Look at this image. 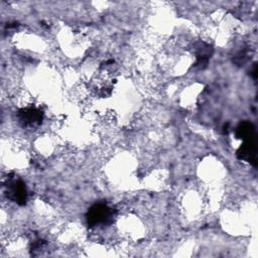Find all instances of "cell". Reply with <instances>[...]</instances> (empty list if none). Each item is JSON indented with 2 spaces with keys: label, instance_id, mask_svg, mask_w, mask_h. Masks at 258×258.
Returning <instances> with one entry per match:
<instances>
[{
  "label": "cell",
  "instance_id": "1",
  "mask_svg": "<svg viewBox=\"0 0 258 258\" xmlns=\"http://www.w3.org/2000/svg\"><path fill=\"white\" fill-rule=\"evenodd\" d=\"M112 212L111 209H109L106 205H95L92 207L88 213L87 219L88 223L92 226L100 225V224H106L111 219Z\"/></svg>",
  "mask_w": 258,
  "mask_h": 258
},
{
  "label": "cell",
  "instance_id": "3",
  "mask_svg": "<svg viewBox=\"0 0 258 258\" xmlns=\"http://www.w3.org/2000/svg\"><path fill=\"white\" fill-rule=\"evenodd\" d=\"M20 121L23 122L24 125L32 126L37 125L42 120V112L36 108H25L20 111L19 114Z\"/></svg>",
  "mask_w": 258,
  "mask_h": 258
},
{
  "label": "cell",
  "instance_id": "2",
  "mask_svg": "<svg viewBox=\"0 0 258 258\" xmlns=\"http://www.w3.org/2000/svg\"><path fill=\"white\" fill-rule=\"evenodd\" d=\"M7 196L10 200L17 203L18 205H24L27 199V191L25 184L17 179V180H9L7 183Z\"/></svg>",
  "mask_w": 258,
  "mask_h": 258
}]
</instances>
